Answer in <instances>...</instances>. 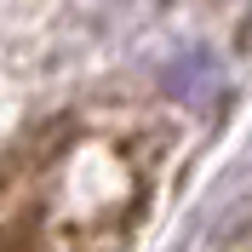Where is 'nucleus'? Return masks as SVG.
I'll use <instances>...</instances> for the list:
<instances>
[{
    "label": "nucleus",
    "mask_w": 252,
    "mask_h": 252,
    "mask_svg": "<svg viewBox=\"0 0 252 252\" xmlns=\"http://www.w3.org/2000/svg\"><path fill=\"white\" fill-rule=\"evenodd\" d=\"M149 201V160L115 132L63 138L34 178L23 229H6L12 252H121Z\"/></svg>",
    "instance_id": "1"
}]
</instances>
